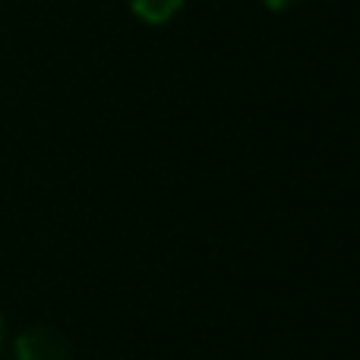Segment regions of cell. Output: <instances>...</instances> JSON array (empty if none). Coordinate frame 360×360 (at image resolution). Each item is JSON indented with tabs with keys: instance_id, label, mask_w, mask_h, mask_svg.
I'll use <instances>...</instances> for the list:
<instances>
[{
	"instance_id": "obj_2",
	"label": "cell",
	"mask_w": 360,
	"mask_h": 360,
	"mask_svg": "<svg viewBox=\"0 0 360 360\" xmlns=\"http://www.w3.org/2000/svg\"><path fill=\"white\" fill-rule=\"evenodd\" d=\"M186 0H130V10L146 25H165L184 10Z\"/></svg>"
},
{
	"instance_id": "obj_1",
	"label": "cell",
	"mask_w": 360,
	"mask_h": 360,
	"mask_svg": "<svg viewBox=\"0 0 360 360\" xmlns=\"http://www.w3.org/2000/svg\"><path fill=\"white\" fill-rule=\"evenodd\" d=\"M16 360H70V338L54 326H29L13 345Z\"/></svg>"
},
{
	"instance_id": "obj_3",
	"label": "cell",
	"mask_w": 360,
	"mask_h": 360,
	"mask_svg": "<svg viewBox=\"0 0 360 360\" xmlns=\"http://www.w3.org/2000/svg\"><path fill=\"white\" fill-rule=\"evenodd\" d=\"M266 10H272V13H285V10H291L297 0H259Z\"/></svg>"
},
{
	"instance_id": "obj_4",
	"label": "cell",
	"mask_w": 360,
	"mask_h": 360,
	"mask_svg": "<svg viewBox=\"0 0 360 360\" xmlns=\"http://www.w3.org/2000/svg\"><path fill=\"white\" fill-rule=\"evenodd\" d=\"M0 342H4V319H0Z\"/></svg>"
}]
</instances>
